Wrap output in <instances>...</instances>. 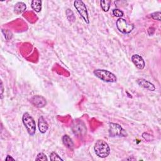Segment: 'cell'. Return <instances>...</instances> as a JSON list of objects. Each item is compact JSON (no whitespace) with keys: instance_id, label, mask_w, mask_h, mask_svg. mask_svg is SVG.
Returning <instances> with one entry per match:
<instances>
[{"instance_id":"52a82bcc","label":"cell","mask_w":161,"mask_h":161,"mask_svg":"<svg viewBox=\"0 0 161 161\" xmlns=\"http://www.w3.org/2000/svg\"><path fill=\"white\" fill-rule=\"evenodd\" d=\"M31 103L35 107L43 108L47 105V100L42 96L36 95L34 96L30 100Z\"/></svg>"},{"instance_id":"603a6c76","label":"cell","mask_w":161,"mask_h":161,"mask_svg":"<svg viewBox=\"0 0 161 161\" xmlns=\"http://www.w3.org/2000/svg\"><path fill=\"white\" fill-rule=\"evenodd\" d=\"M5 160H15V159H14V158H13L11 156H10V155H7V157H6V159H5Z\"/></svg>"},{"instance_id":"7c38bea8","label":"cell","mask_w":161,"mask_h":161,"mask_svg":"<svg viewBox=\"0 0 161 161\" xmlns=\"http://www.w3.org/2000/svg\"><path fill=\"white\" fill-rule=\"evenodd\" d=\"M62 142L64 145L67 147L68 149L73 150L74 146V142L73 140L71 139V138L68 135H64L62 137Z\"/></svg>"},{"instance_id":"ac0fdd59","label":"cell","mask_w":161,"mask_h":161,"mask_svg":"<svg viewBox=\"0 0 161 161\" xmlns=\"http://www.w3.org/2000/svg\"><path fill=\"white\" fill-rule=\"evenodd\" d=\"M35 160H42V161H47L48 160V159L46 156V155L42 152H40L39 154H38V155H37V157L35 159Z\"/></svg>"},{"instance_id":"5b68a950","label":"cell","mask_w":161,"mask_h":161,"mask_svg":"<svg viewBox=\"0 0 161 161\" xmlns=\"http://www.w3.org/2000/svg\"><path fill=\"white\" fill-rule=\"evenodd\" d=\"M74 5L80 16L83 18V19L84 20V21L87 24H89V15L87 12V8L84 3V2L81 0H76L74 2Z\"/></svg>"},{"instance_id":"30bf717a","label":"cell","mask_w":161,"mask_h":161,"mask_svg":"<svg viewBox=\"0 0 161 161\" xmlns=\"http://www.w3.org/2000/svg\"><path fill=\"white\" fill-rule=\"evenodd\" d=\"M136 83L140 86H141L146 89H148L149 91H154L156 89V87L154 84H152V83H150V81H149L145 79H143V78L138 79H136Z\"/></svg>"},{"instance_id":"8fae6325","label":"cell","mask_w":161,"mask_h":161,"mask_svg":"<svg viewBox=\"0 0 161 161\" xmlns=\"http://www.w3.org/2000/svg\"><path fill=\"white\" fill-rule=\"evenodd\" d=\"M38 127L40 132L42 133H46V132H47L49 129V124L42 116H41L38 119Z\"/></svg>"},{"instance_id":"d6986e66","label":"cell","mask_w":161,"mask_h":161,"mask_svg":"<svg viewBox=\"0 0 161 161\" xmlns=\"http://www.w3.org/2000/svg\"><path fill=\"white\" fill-rule=\"evenodd\" d=\"M113 15L114 16L119 17L120 18H122L123 16V12L119 9H114L113 10Z\"/></svg>"},{"instance_id":"ffe728a7","label":"cell","mask_w":161,"mask_h":161,"mask_svg":"<svg viewBox=\"0 0 161 161\" xmlns=\"http://www.w3.org/2000/svg\"><path fill=\"white\" fill-rule=\"evenodd\" d=\"M2 32L5 35V37L7 40L11 39V38L13 37V34H12L11 32H10L8 30H2Z\"/></svg>"},{"instance_id":"3957f363","label":"cell","mask_w":161,"mask_h":161,"mask_svg":"<svg viewBox=\"0 0 161 161\" xmlns=\"http://www.w3.org/2000/svg\"><path fill=\"white\" fill-rule=\"evenodd\" d=\"M22 121L29 134L34 136L36 132V123L34 118L29 113H25L22 117Z\"/></svg>"},{"instance_id":"7a4b0ae2","label":"cell","mask_w":161,"mask_h":161,"mask_svg":"<svg viewBox=\"0 0 161 161\" xmlns=\"http://www.w3.org/2000/svg\"><path fill=\"white\" fill-rule=\"evenodd\" d=\"M95 76L100 80L106 82L114 83L117 81V78L113 73L105 69H96L93 72Z\"/></svg>"},{"instance_id":"44dd1931","label":"cell","mask_w":161,"mask_h":161,"mask_svg":"<svg viewBox=\"0 0 161 161\" xmlns=\"http://www.w3.org/2000/svg\"><path fill=\"white\" fill-rule=\"evenodd\" d=\"M160 11H156V12H154L153 13H152L150 15H151V17L155 20H157V21H160Z\"/></svg>"},{"instance_id":"7402d4cb","label":"cell","mask_w":161,"mask_h":161,"mask_svg":"<svg viewBox=\"0 0 161 161\" xmlns=\"http://www.w3.org/2000/svg\"><path fill=\"white\" fill-rule=\"evenodd\" d=\"M3 93H4V87L2 81H1V99L2 100L3 98Z\"/></svg>"},{"instance_id":"9c48e42d","label":"cell","mask_w":161,"mask_h":161,"mask_svg":"<svg viewBox=\"0 0 161 161\" xmlns=\"http://www.w3.org/2000/svg\"><path fill=\"white\" fill-rule=\"evenodd\" d=\"M132 61L133 63V64L135 65V67L139 69H143L145 67V64L144 59L142 57H141L140 55L138 54H134L132 56Z\"/></svg>"},{"instance_id":"9a60e30c","label":"cell","mask_w":161,"mask_h":161,"mask_svg":"<svg viewBox=\"0 0 161 161\" xmlns=\"http://www.w3.org/2000/svg\"><path fill=\"white\" fill-rule=\"evenodd\" d=\"M111 3V2L110 1V0H102V1L100 2L101 7L102 10L105 12L108 11V10H110Z\"/></svg>"},{"instance_id":"ba28073f","label":"cell","mask_w":161,"mask_h":161,"mask_svg":"<svg viewBox=\"0 0 161 161\" xmlns=\"http://www.w3.org/2000/svg\"><path fill=\"white\" fill-rule=\"evenodd\" d=\"M73 131L74 134L77 135H84L86 133V127L83 122H75L73 127Z\"/></svg>"},{"instance_id":"e0dca14e","label":"cell","mask_w":161,"mask_h":161,"mask_svg":"<svg viewBox=\"0 0 161 161\" xmlns=\"http://www.w3.org/2000/svg\"><path fill=\"white\" fill-rule=\"evenodd\" d=\"M50 159L51 160H63V159L55 152H53L50 154Z\"/></svg>"},{"instance_id":"2e32d148","label":"cell","mask_w":161,"mask_h":161,"mask_svg":"<svg viewBox=\"0 0 161 161\" xmlns=\"http://www.w3.org/2000/svg\"><path fill=\"white\" fill-rule=\"evenodd\" d=\"M66 16L68 19V20L71 21V22H74L76 20V17L75 15L74 14V13L73 12V11L70 9H67L66 10Z\"/></svg>"},{"instance_id":"4fadbf2b","label":"cell","mask_w":161,"mask_h":161,"mask_svg":"<svg viewBox=\"0 0 161 161\" xmlns=\"http://www.w3.org/2000/svg\"><path fill=\"white\" fill-rule=\"evenodd\" d=\"M26 4L24 2H18L17 3H16L14 7L15 12L16 14H21L22 13H24L26 10Z\"/></svg>"},{"instance_id":"6da1fadb","label":"cell","mask_w":161,"mask_h":161,"mask_svg":"<svg viewBox=\"0 0 161 161\" xmlns=\"http://www.w3.org/2000/svg\"><path fill=\"white\" fill-rule=\"evenodd\" d=\"M94 150L97 156L100 158L107 157L111 152L109 145L103 140H98L94 146Z\"/></svg>"},{"instance_id":"277c9868","label":"cell","mask_w":161,"mask_h":161,"mask_svg":"<svg viewBox=\"0 0 161 161\" xmlns=\"http://www.w3.org/2000/svg\"><path fill=\"white\" fill-rule=\"evenodd\" d=\"M108 132L110 137L126 136L127 135L121 125L114 123H109Z\"/></svg>"},{"instance_id":"5bb4252c","label":"cell","mask_w":161,"mask_h":161,"mask_svg":"<svg viewBox=\"0 0 161 161\" xmlns=\"http://www.w3.org/2000/svg\"><path fill=\"white\" fill-rule=\"evenodd\" d=\"M42 1L41 0H33L31 2V7L34 11L39 13L42 10Z\"/></svg>"},{"instance_id":"8992f818","label":"cell","mask_w":161,"mask_h":161,"mask_svg":"<svg viewBox=\"0 0 161 161\" xmlns=\"http://www.w3.org/2000/svg\"><path fill=\"white\" fill-rule=\"evenodd\" d=\"M117 27L118 30L122 34H128L134 29L133 24H129L127 21L122 18H120L117 21Z\"/></svg>"}]
</instances>
